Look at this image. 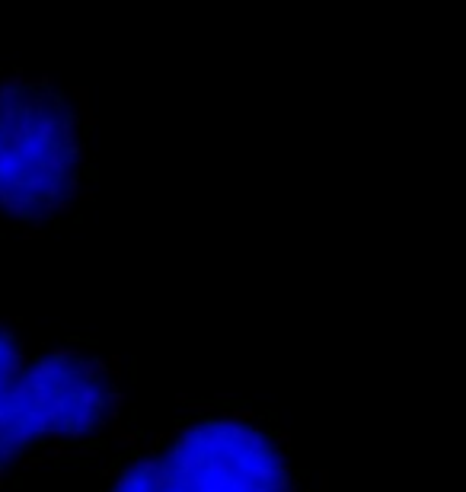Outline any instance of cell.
<instances>
[{
  "label": "cell",
  "mask_w": 466,
  "mask_h": 492,
  "mask_svg": "<svg viewBox=\"0 0 466 492\" xmlns=\"http://www.w3.org/2000/svg\"><path fill=\"white\" fill-rule=\"evenodd\" d=\"M109 492H294L288 445L246 416H198L121 457Z\"/></svg>",
  "instance_id": "cell-1"
},
{
  "label": "cell",
  "mask_w": 466,
  "mask_h": 492,
  "mask_svg": "<svg viewBox=\"0 0 466 492\" xmlns=\"http://www.w3.org/2000/svg\"><path fill=\"white\" fill-rule=\"evenodd\" d=\"M77 115L26 77L0 80V211L36 221L64 211L80 183Z\"/></svg>",
  "instance_id": "cell-2"
},
{
  "label": "cell",
  "mask_w": 466,
  "mask_h": 492,
  "mask_svg": "<svg viewBox=\"0 0 466 492\" xmlns=\"http://www.w3.org/2000/svg\"><path fill=\"white\" fill-rule=\"evenodd\" d=\"M109 374L74 349L29 355L0 384V470L48 445H74L103 425Z\"/></svg>",
  "instance_id": "cell-3"
},
{
  "label": "cell",
  "mask_w": 466,
  "mask_h": 492,
  "mask_svg": "<svg viewBox=\"0 0 466 492\" xmlns=\"http://www.w3.org/2000/svg\"><path fill=\"white\" fill-rule=\"evenodd\" d=\"M26 358H29V352L23 349L19 336L13 333L7 323H0V384H7Z\"/></svg>",
  "instance_id": "cell-4"
}]
</instances>
